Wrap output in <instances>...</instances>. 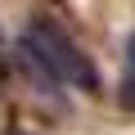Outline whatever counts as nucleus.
Listing matches in <instances>:
<instances>
[{"mask_svg": "<svg viewBox=\"0 0 135 135\" xmlns=\"http://www.w3.org/2000/svg\"><path fill=\"white\" fill-rule=\"evenodd\" d=\"M23 54H27V63L41 68L50 81H59L68 90H95L99 86V72H95L90 54L59 23H50V18H32L23 27Z\"/></svg>", "mask_w": 135, "mask_h": 135, "instance_id": "1", "label": "nucleus"}, {"mask_svg": "<svg viewBox=\"0 0 135 135\" xmlns=\"http://www.w3.org/2000/svg\"><path fill=\"white\" fill-rule=\"evenodd\" d=\"M122 108L135 113V36L126 41V63H122Z\"/></svg>", "mask_w": 135, "mask_h": 135, "instance_id": "2", "label": "nucleus"}]
</instances>
